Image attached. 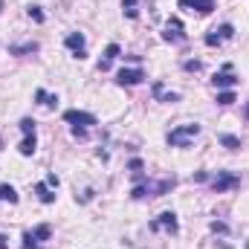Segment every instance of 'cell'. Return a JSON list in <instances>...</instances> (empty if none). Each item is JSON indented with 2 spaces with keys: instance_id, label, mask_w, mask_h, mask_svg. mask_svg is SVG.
<instances>
[{
  "instance_id": "cell-20",
  "label": "cell",
  "mask_w": 249,
  "mask_h": 249,
  "mask_svg": "<svg viewBox=\"0 0 249 249\" xmlns=\"http://www.w3.org/2000/svg\"><path fill=\"white\" fill-rule=\"evenodd\" d=\"M38 44H23V47H12V55H20V53H35Z\"/></svg>"
},
{
  "instance_id": "cell-21",
  "label": "cell",
  "mask_w": 249,
  "mask_h": 249,
  "mask_svg": "<svg viewBox=\"0 0 249 249\" xmlns=\"http://www.w3.org/2000/svg\"><path fill=\"white\" fill-rule=\"evenodd\" d=\"M232 102H235V93L232 90H226V93L217 96V105H232Z\"/></svg>"
},
{
  "instance_id": "cell-14",
  "label": "cell",
  "mask_w": 249,
  "mask_h": 249,
  "mask_svg": "<svg viewBox=\"0 0 249 249\" xmlns=\"http://www.w3.org/2000/svg\"><path fill=\"white\" fill-rule=\"evenodd\" d=\"M35 191H38L41 203H53V200H55V194H53V186H47V183H38V186H35Z\"/></svg>"
},
{
  "instance_id": "cell-5",
  "label": "cell",
  "mask_w": 249,
  "mask_h": 249,
  "mask_svg": "<svg viewBox=\"0 0 249 249\" xmlns=\"http://www.w3.org/2000/svg\"><path fill=\"white\" fill-rule=\"evenodd\" d=\"M232 35H235L232 23H223V26H217V29H212V32L206 35V44H209V47H217V44H223V41L232 38Z\"/></svg>"
},
{
  "instance_id": "cell-27",
  "label": "cell",
  "mask_w": 249,
  "mask_h": 249,
  "mask_svg": "<svg viewBox=\"0 0 249 249\" xmlns=\"http://www.w3.org/2000/svg\"><path fill=\"white\" fill-rule=\"evenodd\" d=\"M247 119H249V105H247Z\"/></svg>"
},
{
  "instance_id": "cell-24",
  "label": "cell",
  "mask_w": 249,
  "mask_h": 249,
  "mask_svg": "<svg viewBox=\"0 0 249 249\" xmlns=\"http://www.w3.org/2000/svg\"><path fill=\"white\" fill-rule=\"evenodd\" d=\"M44 183H47V186H53V188H58V177H55V174H50Z\"/></svg>"
},
{
  "instance_id": "cell-9",
  "label": "cell",
  "mask_w": 249,
  "mask_h": 249,
  "mask_svg": "<svg viewBox=\"0 0 249 249\" xmlns=\"http://www.w3.org/2000/svg\"><path fill=\"white\" fill-rule=\"evenodd\" d=\"M165 41H186L183 23H180L177 18H171V20H168V26H165Z\"/></svg>"
},
{
  "instance_id": "cell-19",
  "label": "cell",
  "mask_w": 249,
  "mask_h": 249,
  "mask_svg": "<svg viewBox=\"0 0 249 249\" xmlns=\"http://www.w3.org/2000/svg\"><path fill=\"white\" fill-rule=\"evenodd\" d=\"M122 6H124V15H127V18H136V15H139L136 0H122Z\"/></svg>"
},
{
  "instance_id": "cell-11",
  "label": "cell",
  "mask_w": 249,
  "mask_h": 249,
  "mask_svg": "<svg viewBox=\"0 0 249 249\" xmlns=\"http://www.w3.org/2000/svg\"><path fill=\"white\" fill-rule=\"evenodd\" d=\"M119 53H122V50H119V44H110V47L105 50V58L99 61V70H107V67H110V61H113V58H119Z\"/></svg>"
},
{
  "instance_id": "cell-10",
  "label": "cell",
  "mask_w": 249,
  "mask_h": 249,
  "mask_svg": "<svg viewBox=\"0 0 249 249\" xmlns=\"http://www.w3.org/2000/svg\"><path fill=\"white\" fill-rule=\"evenodd\" d=\"M212 84H214V87H235L238 78L232 75V67H223V72H217V75L212 78Z\"/></svg>"
},
{
  "instance_id": "cell-2",
  "label": "cell",
  "mask_w": 249,
  "mask_h": 249,
  "mask_svg": "<svg viewBox=\"0 0 249 249\" xmlns=\"http://www.w3.org/2000/svg\"><path fill=\"white\" fill-rule=\"evenodd\" d=\"M151 229H154V232H168V235H177V229H180V226H177V214H174V212H162V214L151 223Z\"/></svg>"
},
{
  "instance_id": "cell-28",
  "label": "cell",
  "mask_w": 249,
  "mask_h": 249,
  "mask_svg": "<svg viewBox=\"0 0 249 249\" xmlns=\"http://www.w3.org/2000/svg\"><path fill=\"white\" fill-rule=\"evenodd\" d=\"M0 12H3V3H0Z\"/></svg>"
},
{
  "instance_id": "cell-3",
  "label": "cell",
  "mask_w": 249,
  "mask_h": 249,
  "mask_svg": "<svg viewBox=\"0 0 249 249\" xmlns=\"http://www.w3.org/2000/svg\"><path fill=\"white\" fill-rule=\"evenodd\" d=\"M241 186V177L238 174H232V171H220L214 180H212V188L217 191V194H223V191H229V188Z\"/></svg>"
},
{
  "instance_id": "cell-22",
  "label": "cell",
  "mask_w": 249,
  "mask_h": 249,
  "mask_svg": "<svg viewBox=\"0 0 249 249\" xmlns=\"http://www.w3.org/2000/svg\"><path fill=\"white\" fill-rule=\"evenodd\" d=\"M29 18H32V20H38V23H41V20H44V12H41V9H38V6H29Z\"/></svg>"
},
{
  "instance_id": "cell-1",
  "label": "cell",
  "mask_w": 249,
  "mask_h": 249,
  "mask_svg": "<svg viewBox=\"0 0 249 249\" xmlns=\"http://www.w3.org/2000/svg\"><path fill=\"white\" fill-rule=\"evenodd\" d=\"M197 133H200V124H180L168 133V145L171 148H186L188 142H194Z\"/></svg>"
},
{
  "instance_id": "cell-18",
  "label": "cell",
  "mask_w": 249,
  "mask_h": 249,
  "mask_svg": "<svg viewBox=\"0 0 249 249\" xmlns=\"http://www.w3.org/2000/svg\"><path fill=\"white\" fill-rule=\"evenodd\" d=\"M220 145H226L229 151H238V148H241V139H238V136H229V133H223V136H220Z\"/></svg>"
},
{
  "instance_id": "cell-4",
  "label": "cell",
  "mask_w": 249,
  "mask_h": 249,
  "mask_svg": "<svg viewBox=\"0 0 249 249\" xmlns=\"http://www.w3.org/2000/svg\"><path fill=\"white\" fill-rule=\"evenodd\" d=\"M64 122H70L72 127H90V124H96V116L93 113H84V110H67L64 113Z\"/></svg>"
},
{
  "instance_id": "cell-17",
  "label": "cell",
  "mask_w": 249,
  "mask_h": 249,
  "mask_svg": "<svg viewBox=\"0 0 249 249\" xmlns=\"http://www.w3.org/2000/svg\"><path fill=\"white\" fill-rule=\"evenodd\" d=\"M29 235H32V241H35V244H41V241H47V238L53 235V229L44 223V226H38V229H35V232H29Z\"/></svg>"
},
{
  "instance_id": "cell-12",
  "label": "cell",
  "mask_w": 249,
  "mask_h": 249,
  "mask_svg": "<svg viewBox=\"0 0 249 249\" xmlns=\"http://www.w3.org/2000/svg\"><path fill=\"white\" fill-rule=\"evenodd\" d=\"M154 96H157L160 102H180V93H168V90H165L160 81L154 84Z\"/></svg>"
},
{
  "instance_id": "cell-7",
  "label": "cell",
  "mask_w": 249,
  "mask_h": 249,
  "mask_svg": "<svg viewBox=\"0 0 249 249\" xmlns=\"http://www.w3.org/2000/svg\"><path fill=\"white\" fill-rule=\"evenodd\" d=\"M180 9H191V12H200V15H209L214 9V0H177Z\"/></svg>"
},
{
  "instance_id": "cell-15",
  "label": "cell",
  "mask_w": 249,
  "mask_h": 249,
  "mask_svg": "<svg viewBox=\"0 0 249 249\" xmlns=\"http://www.w3.org/2000/svg\"><path fill=\"white\" fill-rule=\"evenodd\" d=\"M35 99H38L44 107H55V105H58V96H50L47 90H38V93H35Z\"/></svg>"
},
{
  "instance_id": "cell-25",
  "label": "cell",
  "mask_w": 249,
  "mask_h": 249,
  "mask_svg": "<svg viewBox=\"0 0 249 249\" xmlns=\"http://www.w3.org/2000/svg\"><path fill=\"white\" fill-rule=\"evenodd\" d=\"M212 232H226V223H217V220H214V223H212Z\"/></svg>"
},
{
  "instance_id": "cell-13",
  "label": "cell",
  "mask_w": 249,
  "mask_h": 249,
  "mask_svg": "<svg viewBox=\"0 0 249 249\" xmlns=\"http://www.w3.org/2000/svg\"><path fill=\"white\" fill-rule=\"evenodd\" d=\"M35 145H38V142H35V133H23L20 154H23V157H32V154H35Z\"/></svg>"
},
{
  "instance_id": "cell-16",
  "label": "cell",
  "mask_w": 249,
  "mask_h": 249,
  "mask_svg": "<svg viewBox=\"0 0 249 249\" xmlns=\"http://www.w3.org/2000/svg\"><path fill=\"white\" fill-rule=\"evenodd\" d=\"M0 200H6V203H18V191L9 186V183H3V186H0Z\"/></svg>"
},
{
  "instance_id": "cell-8",
  "label": "cell",
  "mask_w": 249,
  "mask_h": 249,
  "mask_svg": "<svg viewBox=\"0 0 249 249\" xmlns=\"http://www.w3.org/2000/svg\"><path fill=\"white\" fill-rule=\"evenodd\" d=\"M64 44H67V50H72V53H75V58H84V35L70 32V35L64 38Z\"/></svg>"
},
{
  "instance_id": "cell-26",
  "label": "cell",
  "mask_w": 249,
  "mask_h": 249,
  "mask_svg": "<svg viewBox=\"0 0 249 249\" xmlns=\"http://www.w3.org/2000/svg\"><path fill=\"white\" fill-rule=\"evenodd\" d=\"M0 249H6V235H0Z\"/></svg>"
},
{
  "instance_id": "cell-23",
  "label": "cell",
  "mask_w": 249,
  "mask_h": 249,
  "mask_svg": "<svg viewBox=\"0 0 249 249\" xmlns=\"http://www.w3.org/2000/svg\"><path fill=\"white\" fill-rule=\"evenodd\" d=\"M183 67H186L188 72H197V70H200V61H186Z\"/></svg>"
},
{
  "instance_id": "cell-6",
  "label": "cell",
  "mask_w": 249,
  "mask_h": 249,
  "mask_svg": "<svg viewBox=\"0 0 249 249\" xmlns=\"http://www.w3.org/2000/svg\"><path fill=\"white\" fill-rule=\"evenodd\" d=\"M145 78V72L139 70V67H133V70H119L116 72V84H122V87H133V84H139Z\"/></svg>"
}]
</instances>
